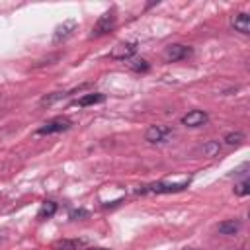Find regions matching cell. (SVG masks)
I'll list each match as a JSON object with an SVG mask.
<instances>
[{
    "label": "cell",
    "instance_id": "cell-1",
    "mask_svg": "<svg viewBox=\"0 0 250 250\" xmlns=\"http://www.w3.org/2000/svg\"><path fill=\"white\" fill-rule=\"evenodd\" d=\"M189 184V178L182 180V182H154V184H148V186H141L137 188L135 191L137 193H174V191H182L186 189Z\"/></svg>",
    "mask_w": 250,
    "mask_h": 250
},
{
    "label": "cell",
    "instance_id": "cell-2",
    "mask_svg": "<svg viewBox=\"0 0 250 250\" xmlns=\"http://www.w3.org/2000/svg\"><path fill=\"white\" fill-rule=\"evenodd\" d=\"M115 23H117L115 12H113V10L104 12V14L98 18V21L94 23V27H92V37H102V35H107V33H109V31L115 27Z\"/></svg>",
    "mask_w": 250,
    "mask_h": 250
},
{
    "label": "cell",
    "instance_id": "cell-3",
    "mask_svg": "<svg viewBox=\"0 0 250 250\" xmlns=\"http://www.w3.org/2000/svg\"><path fill=\"white\" fill-rule=\"evenodd\" d=\"M70 119L68 117H62V115H59V117H53V119H49L47 123H43L39 129H37V133L39 135H53V133H62V131H66V129H70Z\"/></svg>",
    "mask_w": 250,
    "mask_h": 250
},
{
    "label": "cell",
    "instance_id": "cell-4",
    "mask_svg": "<svg viewBox=\"0 0 250 250\" xmlns=\"http://www.w3.org/2000/svg\"><path fill=\"white\" fill-rule=\"evenodd\" d=\"M174 135V129L168 125H150L145 133V139L148 143H164Z\"/></svg>",
    "mask_w": 250,
    "mask_h": 250
},
{
    "label": "cell",
    "instance_id": "cell-5",
    "mask_svg": "<svg viewBox=\"0 0 250 250\" xmlns=\"http://www.w3.org/2000/svg\"><path fill=\"white\" fill-rule=\"evenodd\" d=\"M191 55V47L188 45H182V43H172L164 49V57L168 62H178V61H184Z\"/></svg>",
    "mask_w": 250,
    "mask_h": 250
},
{
    "label": "cell",
    "instance_id": "cell-6",
    "mask_svg": "<svg viewBox=\"0 0 250 250\" xmlns=\"http://www.w3.org/2000/svg\"><path fill=\"white\" fill-rule=\"evenodd\" d=\"M76 20H64L62 23H59L55 27V33H53V43H61L64 39H68L74 31H76Z\"/></svg>",
    "mask_w": 250,
    "mask_h": 250
},
{
    "label": "cell",
    "instance_id": "cell-7",
    "mask_svg": "<svg viewBox=\"0 0 250 250\" xmlns=\"http://www.w3.org/2000/svg\"><path fill=\"white\" fill-rule=\"evenodd\" d=\"M135 53H137V43H135V41H125V43H117V45L113 47L111 59L125 61V59H131Z\"/></svg>",
    "mask_w": 250,
    "mask_h": 250
},
{
    "label": "cell",
    "instance_id": "cell-8",
    "mask_svg": "<svg viewBox=\"0 0 250 250\" xmlns=\"http://www.w3.org/2000/svg\"><path fill=\"white\" fill-rule=\"evenodd\" d=\"M207 121H209V115L201 109H191L182 117V125H186V127H201Z\"/></svg>",
    "mask_w": 250,
    "mask_h": 250
},
{
    "label": "cell",
    "instance_id": "cell-9",
    "mask_svg": "<svg viewBox=\"0 0 250 250\" xmlns=\"http://www.w3.org/2000/svg\"><path fill=\"white\" fill-rule=\"evenodd\" d=\"M230 25L236 29V31H240V33H250V18H248V14H244V12H240V14H234L232 18H230Z\"/></svg>",
    "mask_w": 250,
    "mask_h": 250
},
{
    "label": "cell",
    "instance_id": "cell-10",
    "mask_svg": "<svg viewBox=\"0 0 250 250\" xmlns=\"http://www.w3.org/2000/svg\"><path fill=\"white\" fill-rule=\"evenodd\" d=\"M84 242L82 240H76V238H62V240H57L51 250H78Z\"/></svg>",
    "mask_w": 250,
    "mask_h": 250
},
{
    "label": "cell",
    "instance_id": "cell-11",
    "mask_svg": "<svg viewBox=\"0 0 250 250\" xmlns=\"http://www.w3.org/2000/svg\"><path fill=\"white\" fill-rule=\"evenodd\" d=\"M105 100V96L102 92H94V94H84L76 104L80 107H86V105H96V104H102Z\"/></svg>",
    "mask_w": 250,
    "mask_h": 250
},
{
    "label": "cell",
    "instance_id": "cell-12",
    "mask_svg": "<svg viewBox=\"0 0 250 250\" xmlns=\"http://www.w3.org/2000/svg\"><path fill=\"white\" fill-rule=\"evenodd\" d=\"M217 230L221 232V234H236L238 230H240V221H234V219H230V221H225V223H219L217 225Z\"/></svg>",
    "mask_w": 250,
    "mask_h": 250
},
{
    "label": "cell",
    "instance_id": "cell-13",
    "mask_svg": "<svg viewBox=\"0 0 250 250\" xmlns=\"http://www.w3.org/2000/svg\"><path fill=\"white\" fill-rule=\"evenodd\" d=\"M55 213H57V203H55V201H45V203L41 205L39 213H37V219L45 221V219H51Z\"/></svg>",
    "mask_w": 250,
    "mask_h": 250
},
{
    "label": "cell",
    "instance_id": "cell-14",
    "mask_svg": "<svg viewBox=\"0 0 250 250\" xmlns=\"http://www.w3.org/2000/svg\"><path fill=\"white\" fill-rule=\"evenodd\" d=\"M131 68H133L135 72H146V70L150 68V64H148L146 59H135V61L131 62Z\"/></svg>",
    "mask_w": 250,
    "mask_h": 250
},
{
    "label": "cell",
    "instance_id": "cell-15",
    "mask_svg": "<svg viewBox=\"0 0 250 250\" xmlns=\"http://www.w3.org/2000/svg\"><path fill=\"white\" fill-rule=\"evenodd\" d=\"M234 193L236 195H240V197H244V195H248L250 193V182L244 178L242 182H238L236 186H234Z\"/></svg>",
    "mask_w": 250,
    "mask_h": 250
},
{
    "label": "cell",
    "instance_id": "cell-16",
    "mask_svg": "<svg viewBox=\"0 0 250 250\" xmlns=\"http://www.w3.org/2000/svg\"><path fill=\"white\" fill-rule=\"evenodd\" d=\"M244 141V135L240 133V131H236V133H227V137H225V143L227 145H240Z\"/></svg>",
    "mask_w": 250,
    "mask_h": 250
},
{
    "label": "cell",
    "instance_id": "cell-17",
    "mask_svg": "<svg viewBox=\"0 0 250 250\" xmlns=\"http://www.w3.org/2000/svg\"><path fill=\"white\" fill-rule=\"evenodd\" d=\"M219 150H221V145H219V141H209V143L203 146V152H205L207 156H215Z\"/></svg>",
    "mask_w": 250,
    "mask_h": 250
},
{
    "label": "cell",
    "instance_id": "cell-18",
    "mask_svg": "<svg viewBox=\"0 0 250 250\" xmlns=\"http://www.w3.org/2000/svg\"><path fill=\"white\" fill-rule=\"evenodd\" d=\"M84 250H107V248H100V246H92V248H84Z\"/></svg>",
    "mask_w": 250,
    "mask_h": 250
},
{
    "label": "cell",
    "instance_id": "cell-19",
    "mask_svg": "<svg viewBox=\"0 0 250 250\" xmlns=\"http://www.w3.org/2000/svg\"><path fill=\"white\" fill-rule=\"evenodd\" d=\"M184 250H195V248H184Z\"/></svg>",
    "mask_w": 250,
    "mask_h": 250
}]
</instances>
